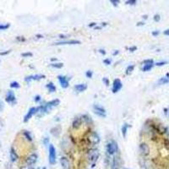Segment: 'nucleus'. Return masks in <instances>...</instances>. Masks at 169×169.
Returning a JSON list of instances; mask_svg holds the SVG:
<instances>
[{
  "label": "nucleus",
  "instance_id": "6e6552de",
  "mask_svg": "<svg viewBox=\"0 0 169 169\" xmlns=\"http://www.w3.org/2000/svg\"><path fill=\"white\" fill-rule=\"evenodd\" d=\"M5 101L8 102V103L14 104L15 102H16V97H15V95L14 91H9L7 94H6V98Z\"/></svg>",
  "mask_w": 169,
  "mask_h": 169
},
{
  "label": "nucleus",
  "instance_id": "f8f14e48",
  "mask_svg": "<svg viewBox=\"0 0 169 169\" xmlns=\"http://www.w3.org/2000/svg\"><path fill=\"white\" fill-rule=\"evenodd\" d=\"M140 151L141 153L143 156H148L150 154V147L146 143H142L140 146Z\"/></svg>",
  "mask_w": 169,
  "mask_h": 169
},
{
  "label": "nucleus",
  "instance_id": "9d476101",
  "mask_svg": "<svg viewBox=\"0 0 169 169\" xmlns=\"http://www.w3.org/2000/svg\"><path fill=\"white\" fill-rule=\"evenodd\" d=\"M80 41L78 40H70V41H61V42H55L53 45L56 46H60V45H76V44H80Z\"/></svg>",
  "mask_w": 169,
  "mask_h": 169
},
{
  "label": "nucleus",
  "instance_id": "ea45409f",
  "mask_svg": "<svg viewBox=\"0 0 169 169\" xmlns=\"http://www.w3.org/2000/svg\"><path fill=\"white\" fill-rule=\"evenodd\" d=\"M4 108V104L2 101H0V112H2Z\"/></svg>",
  "mask_w": 169,
  "mask_h": 169
},
{
  "label": "nucleus",
  "instance_id": "ddd939ff",
  "mask_svg": "<svg viewBox=\"0 0 169 169\" xmlns=\"http://www.w3.org/2000/svg\"><path fill=\"white\" fill-rule=\"evenodd\" d=\"M26 162L28 166L34 165V164L37 162V154H31V155H30L29 157H27Z\"/></svg>",
  "mask_w": 169,
  "mask_h": 169
},
{
  "label": "nucleus",
  "instance_id": "bf43d9fd",
  "mask_svg": "<svg viewBox=\"0 0 169 169\" xmlns=\"http://www.w3.org/2000/svg\"><path fill=\"white\" fill-rule=\"evenodd\" d=\"M43 169H46V168H43Z\"/></svg>",
  "mask_w": 169,
  "mask_h": 169
},
{
  "label": "nucleus",
  "instance_id": "c9c22d12",
  "mask_svg": "<svg viewBox=\"0 0 169 169\" xmlns=\"http://www.w3.org/2000/svg\"><path fill=\"white\" fill-rule=\"evenodd\" d=\"M43 144L45 146H48V144H49V139H48V137H46V138H44L43 139Z\"/></svg>",
  "mask_w": 169,
  "mask_h": 169
},
{
  "label": "nucleus",
  "instance_id": "09e8293b",
  "mask_svg": "<svg viewBox=\"0 0 169 169\" xmlns=\"http://www.w3.org/2000/svg\"><path fill=\"white\" fill-rule=\"evenodd\" d=\"M119 53V50H115L114 52L113 53V56H116V55H118Z\"/></svg>",
  "mask_w": 169,
  "mask_h": 169
},
{
  "label": "nucleus",
  "instance_id": "a19ab883",
  "mask_svg": "<svg viewBox=\"0 0 169 169\" xmlns=\"http://www.w3.org/2000/svg\"><path fill=\"white\" fill-rule=\"evenodd\" d=\"M10 52H11V50H8V51H5V52H1V53H0V55H2V56H4V55H7V54H9Z\"/></svg>",
  "mask_w": 169,
  "mask_h": 169
},
{
  "label": "nucleus",
  "instance_id": "393cba45",
  "mask_svg": "<svg viewBox=\"0 0 169 169\" xmlns=\"http://www.w3.org/2000/svg\"><path fill=\"white\" fill-rule=\"evenodd\" d=\"M10 27V24H0V31H5Z\"/></svg>",
  "mask_w": 169,
  "mask_h": 169
},
{
  "label": "nucleus",
  "instance_id": "4be33fe9",
  "mask_svg": "<svg viewBox=\"0 0 169 169\" xmlns=\"http://www.w3.org/2000/svg\"><path fill=\"white\" fill-rule=\"evenodd\" d=\"M50 66L54 68V69H61L64 67V64L63 63H52Z\"/></svg>",
  "mask_w": 169,
  "mask_h": 169
},
{
  "label": "nucleus",
  "instance_id": "9b49d317",
  "mask_svg": "<svg viewBox=\"0 0 169 169\" xmlns=\"http://www.w3.org/2000/svg\"><path fill=\"white\" fill-rule=\"evenodd\" d=\"M45 75H29V76H26L25 78V81H26L27 83L31 82V80H40L42 79H44L45 78Z\"/></svg>",
  "mask_w": 169,
  "mask_h": 169
},
{
  "label": "nucleus",
  "instance_id": "b1692460",
  "mask_svg": "<svg viewBox=\"0 0 169 169\" xmlns=\"http://www.w3.org/2000/svg\"><path fill=\"white\" fill-rule=\"evenodd\" d=\"M154 64H145V65L142 67V71L144 72H146V71L151 70L153 68Z\"/></svg>",
  "mask_w": 169,
  "mask_h": 169
},
{
  "label": "nucleus",
  "instance_id": "37998d69",
  "mask_svg": "<svg viewBox=\"0 0 169 169\" xmlns=\"http://www.w3.org/2000/svg\"><path fill=\"white\" fill-rule=\"evenodd\" d=\"M129 52H131V53H133V52L136 51L137 48H136V47H131V48H129Z\"/></svg>",
  "mask_w": 169,
  "mask_h": 169
},
{
  "label": "nucleus",
  "instance_id": "a878e982",
  "mask_svg": "<svg viewBox=\"0 0 169 169\" xmlns=\"http://www.w3.org/2000/svg\"><path fill=\"white\" fill-rule=\"evenodd\" d=\"M10 87L14 88V89H19L20 87V86L17 81H13L10 83Z\"/></svg>",
  "mask_w": 169,
  "mask_h": 169
},
{
  "label": "nucleus",
  "instance_id": "7c9ffc66",
  "mask_svg": "<svg viewBox=\"0 0 169 169\" xmlns=\"http://www.w3.org/2000/svg\"><path fill=\"white\" fill-rule=\"evenodd\" d=\"M86 76L89 78V79H91V78H92L93 76V72L91 70H88L86 72Z\"/></svg>",
  "mask_w": 169,
  "mask_h": 169
},
{
  "label": "nucleus",
  "instance_id": "de8ad7c7",
  "mask_svg": "<svg viewBox=\"0 0 169 169\" xmlns=\"http://www.w3.org/2000/svg\"><path fill=\"white\" fill-rule=\"evenodd\" d=\"M20 169H33L31 166H24V167H22Z\"/></svg>",
  "mask_w": 169,
  "mask_h": 169
},
{
  "label": "nucleus",
  "instance_id": "6ab92c4d",
  "mask_svg": "<svg viewBox=\"0 0 169 169\" xmlns=\"http://www.w3.org/2000/svg\"><path fill=\"white\" fill-rule=\"evenodd\" d=\"M168 83H169V74H167V76L166 77H162L157 81V85L162 86V85H166Z\"/></svg>",
  "mask_w": 169,
  "mask_h": 169
},
{
  "label": "nucleus",
  "instance_id": "a18cd8bd",
  "mask_svg": "<svg viewBox=\"0 0 169 169\" xmlns=\"http://www.w3.org/2000/svg\"><path fill=\"white\" fill-rule=\"evenodd\" d=\"M98 52L101 53V54H102V55H106V51L104 49H99L98 50Z\"/></svg>",
  "mask_w": 169,
  "mask_h": 169
},
{
  "label": "nucleus",
  "instance_id": "6e6d98bb",
  "mask_svg": "<svg viewBox=\"0 0 169 169\" xmlns=\"http://www.w3.org/2000/svg\"><path fill=\"white\" fill-rule=\"evenodd\" d=\"M142 18H143V19H145V20H146V19L148 18V16L146 15H143V16H142Z\"/></svg>",
  "mask_w": 169,
  "mask_h": 169
},
{
  "label": "nucleus",
  "instance_id": "dca6fc26",
  "mask_svg": "<svg viewBox=\"0 0 169 169\" xmlns=\"http://www.w3.org/2000/svg\"><path fill=\"white\" fill-rule=\"evenodd\" d=\"M82 124V119L80 117H77L75 119L73 120V123H72V127L74 129H79Z\"/></svg>",
  "mask_w": 169,
  "mask_h": 169
},
{
  "label": "nucleus",
  "instance_id": "4c0bfd02",
  "mask_svg": "<svg viewBox=\"0 0 169 169\" xmlns=\"http://www.w3.org/2000/svg\"><path fill=\"white\" fill-rule=\"evenodd\" d=\"M165 64H167V62L166 61H162V62H158V63H157L156 64V65L157 66H163Z\"/></svg>",
  "mask_w": 169,
  "mask_h": 169
},
{
  "label": "nucleus",
  "instance_id": "423d86ee",
  "mask_svg": "<svg viewBox=\"0 0 169 169\" xmlns=\"http://www.w3.org/2000/svg\"><path fill=\"white\" fill-rule=\"evenodd\" d=\"M123 87V84L122 81L119 79H115L113 83V88H112V91L113 93H117Z\"/></svg>",
  "mask_w": 169,
  "mask_h": 169
},
{
  "label": "nucleus",
  "instance_id": "79ce46f5",
  "mask_svg": "<svg viewBox=\"0 0 169 169\" xmlns=\"http://www.w3.org/2000/svg\"><path fill=\"white\" fill-rule=\"evenodd\" d=\"M159 34H160V31H154L152 32V36L153 37H157Z\"/></svg>",
  "mask_w": 169,
  "mask_h": 169
},
{
  "label": "nucleus",
  "instance_id": "5fc2aeb1",
  "mask_svg": "<svg viewBox=\"0 0 169 169\" xmlns=\"http://www.w3.org/2000/svg\"><path fill=\"white\" fill-rule=\"evenodd\" d=\"M36 37H37V38H43V36H42V35H37V36H36Z\"/></svg>",
  "mask_w": 169,
  "mask_h": 169
},
{
  "label": "nucleus",
  "instance_id": "1a4fd4ad",
  "mask_svg": "<svg viewBox=\"0 0 169 169\" xmlns=\"http://www.w3.org/2000/svg\"><path fill=\"white\" fill-rule=\"evenodd\" d=\"M37 113V108H30V110L28 111V113L26 114L25 118H24V123H27L29 120L31 119L34 114Z\"/></svg>",
  "mask_w": 169,
  "mask_h": 169
},
{
  "label": "nucleus",
  "instance_id": "864d4df0",
  "mask_svg": "<svg viewBox=\"0 0 169 169\" xmlns=\"http://www.w3.org/2000/svg\"><path fill=\"white\" fill-rule=\"evenodd\" d=\"M67 36H64V35H59V38L63 39V38H66Z\"/></svg>",
  "mask_w": 169,
  "mask_h": 169
},
{
  "label": "nucleus",
  "instance_id": "5701e85b",
  "mask_svg": "<svg viewBox=\"0 0 169 169\" xmlns=\"http://www.w3.org/2000/svg\"><path fill=\"white\" fill-rule=\"evenodd\" d=\"M134 70H135V65H133V64H131V65H129L128 67H127V69H126V75H129L131 73L134 71Z\"/></svg>",
  "mask_w": 169,
  "mask_h": 169
},
{
  "label": "nucleus",
  "instance_id": "a211bd4d",
  "mask_svg": "<svg viewBox=\"0 0 169 169\" xmlns=\"http://www.w3.org/2000/svg\"><path fill=\"white\" fill-rule=\"evenodd\" d=\"M10 156L11 161H12L13 162H16L17 160H18V158H19V157H18V155H17V153L15 152V149H14V148H11L10 149Z\"/></svg>",
  "mask_w": 169,
  "mask_h": 169
},
{
  "label": "nucleus",
  "instance_id": "f704fd0d",
  "mask_svg": "<svg viewBox=\"0 0 169 169\" xmlns=\"http://www.w3.org/2000/svg\"><path fill=\"white\" fill-rule=\"evenodd\" d=\"M102 81H103V83L107 86H109V80H108V78H103V79H102Z\"/></svg>",
  "mask_w": 169,
  "mask_h": 169
},
{
  "label": "nucleus",
  "instance_id": "603ef678",
  "mask_svg": "<svg viewBox=\"0 0 169 169\" xmlns=\"http://www.w3.org/2000/svg\"><path fill=\"white\" fill-rule=\"evenodd\" d=\"M94 29H95V30H102V27L101 26H95V27H94Z\"/></svg>",
  "mask_w": 169,
  "mask_h": 169
},
{
  "label": "nucleus",
  "instance_id": "aec40b11",
  "mask_svg": "<svg viewBox=\"0 0 169 169\" xmlns=\"http://www.w3.org/2000/svg\"><path fill=\"white\" fill-rule=\"evenodd\" d=\"M130 127V125L129 124H124L123 126H122V128H121V132H122V135L124 138H125L126 135H127V131H128V129Z\"/></svg>",
  "mask_w": 169,
  "mask_h": 169
},
{
  "label": "nucleus",
  "instance_id": "49530a36",
  "mask_svg": "<svg viewBox=\"0 0 169 169\" xmlns=\"http://www.w3.org/2000/svg\"><path fill=\"white\" fill-rule=\"evenodd\" d=\"M144 25H145V22H143V21L138 22V23L136 24L137 26H144Z\"/></svg>",
  "mask_w": 169,
  "mask_h": 169
},
{
  "label": "nucleus",
  "instance_id": "4d7b16f0",
  "mask_svg": "<svg viewBox=\"0 0 169 169\" xmlns=\"http://www.w3.org/2000/svg\"><path fill=\"white\" fill-rule=\"evenodd\" d=\"M52 61H57V59H52Z\"/></svg>",
  "mask_w": 169,
  "mask_h": 169
},
{
  "label": "nucleus",
  "instance_id": "7ed1b4c3",
  "mask_svg": "<svg viewBox=\"0 0 169 169\" xmlns=\"http://www.w3.org/2000/svg\"><path fill=\"white\" fill-rule=\"evenodd\" d=\"M118 151V144L114 140L108 142L107 144V153L109 156H113Z\"/></svg>",
  "mask_w": 169,
  "mask_h": 169
},
{
  "label": "nucleus",
  "instance_id": "e433bc0d",
  "mask_svg": "<svg viewBox=\"0 0 169 169\" xmlns=\"http://www.w3.org/2000/svg\"><path fill=\"white\" fill-rule=\"evenodd\" d=\"M34 101H35L36 102H39L41 101V96H40V95H37V96L34 97Z\"/></svg>",
  "mask_w": 169,
  "mask_h": 169
},
{
  "label": "nucleus",
  "instance_id": "c85d7f7f",
  "mask_svg": "<svg viewBox=\"0 0 169 169\" xmlns=\"http://www.w3.org/2000/svg\"><path fill=\"white\" fill-rule=\"evenodd\" d=\"M125 4L128 5H135L137 4V1L136 0H128V1H126Z\"/></svg>",
  "mask_w": 169,
  "mask_h": 169
},
{
  "label": "nucleus",
  "instance_id": "c03bdc74",
  "mask_svg": "<svg viewBox=\"0 0 169 169\" xmlns=\"http://www.w3.org/2000/svg\"><path fill=\"white\" fill-rule=\"evenodd\" d=\"M88 26H89V27H95V26H97V23H95V22L90 23V24L88 25Z\"/></svg>",
  "mask_w": 169,
  "mask_h": 169
},
{
  "label": "nucleus",
  "instance_id": "c756f323",
  "mask_svg": "<svg viewBox=\"0 0 169 169\" xmlns=\"http://www.w3.org/2000/svg\"><path fill=\"white\" fill-rule=\"evenodd\" d=\"M21 56L24 57V58H29V57H32L33 54L32 53L27 52V53H21Z\"/></svg>",
  "mask_w": 169,
  "mask_h": 169
},
{
  "label": "nucleus",
  "instance_id": "bb28decb",
  "mask_svg": "<svg viewBox=\"0 0 169 169\" xmlns=\"http://www.w3.org/2000/svg\"><path fill=\"white\" fill-rule=\"evenodd\" d=\"M24 135H25V137L29 141H31V140H32V137L31 135L30 132H28V131H24Z\"/></svg>",
  "mask_w": 169,
  "mask_h": 169
},
{
  "label": "nucleus",
  "instance_id": "f3484780",
  "mask_svg": "<svg viewBox=\"0 0 169 169\" xmlns=\"http://www.w3.org/2000/svg\"><path fill=\"white\" fill-rule=\"evenodd\" d=\"M60 133H61V127H60L59 125L56 126V127L53 128V129H51V134L54 137L59 136L60 135Z\"/></svg>",
  "mask_w": 169,
  "mask_h": 169
},
{
  "label": "nucleus",
  "instance_id": "0eeeda50",
  "mask_svg": "<svg viewBox=\"0 0 169 169\" xmlns=\"http://www.w3.org/2000/svg\"><path fill=\"white\" fill-rule=\"evenodd\" d=\"M88 140L91 145H97L100 142V136L96 132H92L90 134V135L88 137Z\"/></svg>",
  "mask_w": 169,
  "mask_h": 169
},
{
  "label": "nucleus",
  "instance_id": "8fccbe9b",
  "mask_svg": "<svg viewBox=\"0 0 169 169\" xmlns=\"http://www.w3.org/2000/svg\"><path fill=\"white\" fill-rule=\"evenodd\" d=\"M163 34L164 35H166V36H169V29L166 30V31H164Z\"/></svg>",
  "mask_w": 169,
  "mask_h": 169
},
{
  "label": "nucleus",
  "instance_id": "412c9836",
  "mask_svg": "<svg viewBox=\"0 0 169 169\" xmlns=\"http://www.w3.org/2000/svg\"><path fill=\"white\" fill-rule=\"evenodd\" d=\"M46 87L48 88V91L49 92H55L56 91V86H55V85L53 83V82H49V83H48L47 84V86H46Z\"/></svg>",
  "mask_w": 169,
  "mask_h": 169
},
{
  "label": "nucleus",
  "instance_id": "58836bf2",
  "mask_svg": "<svg viewBox=\"0 0 169 169\" xmlns=\"http://www.w3.org/2000/svg\"><path fill=\"white\" fill-rule=\"evenodd\" d=\"M16 40L18 42H25V41H26V38L23 37H17Z\"/></svg>",
  "mask_w": 169,
  "mask_h": 169
},
{
  "label": "nucleus",
  "instance_id": "4468645a",
  "mask_svg": "<svg viewBox=\"0 0 169 169\" xmlns=\"http://www.w3.org/2000/svg\"><path fill=\"white\" fill-rule=\"evenodd\" d=\"M60 163H61V166H62V168L63 169H70V161L65 157H63L60 158Z\"/></svg>",
  "mask_w": 169,
  "mask_h": 169
},
{
  "label": "nucleus",
  "instance_id": "13d9d810",
  "mask_svg": "<svg viewBox=\"0 0 169 169\" xmlns=\"http://www.w3.org/2000/svg\"><path fill=\"white\" fill-rule=\"evenodd\" d=\"M114 169H120L119 168H114Z\"/></svg>",
  "mask_w": 169,
  "mask_h": 169
},
{
  "label": "nucleus",
  "instance_id": "3c124183",
  "mask_svg": "<svg viewBox=\"0 0 169 169\" xmlns=\"http://www.w3.org/2000/svg\"><path fill=\"white\" fill-rule=\"evenodd\" d=\"M108 26V23H107V22H103V23L101 24V26H102V27H105V26Z\"/></svg>",
  "mask_w": 169,
  "mask_h": 169
},
{
  "label": "nucleus",
  "instance_id": "473e14b6",
  "mask_svg": "<svg viewBox=\"0 0 169 169\" xmlns=\"http://www.w3.org/2000/svg\"><path fill=\"white\" fill-rule=\"evenodd\" d=\"M153 19H154V20L156 22H158L161 20V16H160V15H155L154 17H153Z\"/></svg>",
  "mask_w": 169,
  "mask_h": 169
},
{
  "label": "nucleus",
  "instance_id": "f257e3e1",
  "mask_svg": "<svg viewBox=\"0 0 169 169\" xmlns=\"http://www.w3.org/2000/svg\"><path fill=\"white\" fill-rule=\"evenodd\" d=\"M99 157H100V152L97 149H91L87 154L88 161L93 164V167H94V164L97 162V161L98 160Z\"/></svg>",
  "mask_w": 169,
  "mask_h": 169
},
{
  "label": "nucleus",
  "instance_id": "2f4dec72",
  "mask_svg": "<svg viewBox=\"0 0 169 169\" xmlns=\"http://www.w3.org/2000/svg\"><path fill=\"white\" fill-rule=\"evenodd\" d=\"M110 3H111L113 6L117 7V6L119 5V4L120 3V1L119 0H110Z\"/></svg>",
  "mask_w": 169,
  "mask_h": 169
},
{
  "label": "nucleus",
  "instance_id": "20e7f679",
  "mask_svg": "<svg viewBox=\"0 0 169 169\" xmlns=\"http://www.w3.org/2000/svg\"><path fill=\"white\" fill-rule=\"evenodd\" d=\"M49 155H48V161L51 165H54L56 163V157H57V154H56V149H55L53 145H49Z\"/></svg>",
  "mask_w": 169,
  "mask_h": 169
},
{
  "label": "nucleus",
  "instance_id": "72a5a7b5",
  "mask_svg": "<svg viewBox=\"0 0 169 169\" xmlns=\"http://www.w3.org/2000/svg\"><path fill=\"white\" fill-rule=\"evenodd\" d=\"M103 63L106 65H110L111 63H112V60L110 59H106L103 60Z\"/></svg>",
  "mask_w": 169,
  "mask_h": 169
},
{
  "label": "nucleus",
  "instance_id": "2eb2a0df",
  "mask_svg": "<svg viewBox=\"0 0 169 169\" xmlns=\"http://www.w3.org/2000/svg\"><path fill=\"white\" fill-rule=\"evenodd\" d=\"M74 89L77 92H83L87 89V85L86 84H78L76 86H75Z\"/></svg>",
  "mask_w": 169,
  "mask_h": 169
},
{
  "label": "nucleus",
  "instance_id": "cd10ccee",
  "mask_svg": "<svg viewBox=\"0 0 169 169\" xmlns=\"http://www.w3.org/2000/svg\"><path fill=\"white\" fill-rule=\"evenodd\" d=\"M144 65L145 64H154V61L153 59H146L143 61V63H142Z\"/></svg>",
  "mask_w": 169,
  "mask_h": 169
},
{
  "label": "nucleus",
  "instance_id": "39448f33",
  "mask_svg": "<svg viewBox=\"0 0 169 169\" xmlns=\"http://www.w3.org/2000/svg\"><path fill=\"white\" fill-rule=\"evenodd\" d=\"M58 80H59V81L61 87L64 88V89L69 87L70 78L64 76V75H59V76H58Z\"/></svg>",
  "mask_w": 169,
  "mask_h": 169
},
{
  "label": "nucleus",
  "instance_id": "f03ea898",
  "mask_svg": "<svg viewBox=\"0 0 169 169\" xmlns=\"http://www.w3.org/2000/svg\"><path fill=\"white\" fill-rule=\"evenodd\" d=\"M93 111H94V113L97 115L98 117H101V118H106L107 117L106 109L99 104H95L93 106Z\"/></svg>",
  "mask_w": 169,
  "mask_h": 169
}]
</instances>
